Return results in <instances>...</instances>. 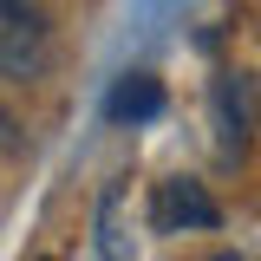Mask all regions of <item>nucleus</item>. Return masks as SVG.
Wrapping results in <instances>:
<instances>
[{
  "label": "nucleus",
  "instance_id": "nucleus-1",
  "mask_svg": "<svg viewBox=\"0 0 261 261\" xmlns=\"http://www.w3.org/2000/svg\"><path fill=\"white\" fill-rule=\"evenodd\" d=\"M209 111H216V144L222 157H248L255 144V124H261V98H255V72H216L209 85Z\"/></svg>",
  "mask_w": 261,
  "mask_h": 261
},
{
  "label": "nucleus",
  "instance_id": "nucleus-2",
  "mask_svg": "<svg viewBox=\"0 0 261 261\" xmlns=\"http://www.w3.org/2000/svg\"><path fill=\"white\" fill-rule=\"evenodd\" d=\"M53 46V20L33 0H0V79H33Z\"/></svg>",
  "mask_w": 261,
  "mask_h": 261
},
{
  "label": "nucleus",
  "instance_id": "nucleus-3",
  "mask_svg": "<svg viewBox=\"0 0 261 261\" xmlns=\"http://www.w3.org/2000/svg\"><path fill=\"white\" fill-rule=\"evenodd\" d=\"M222 222V209H216V196L202 190L196 176H170L150 190V228L157 235H176V228H216Z\"/></svg>",
  "mask_w": 261,
  "mask_h": 261
},
{
  "label": "nucleus",
  "instance_id": "nucleus-4",
  "mask_svg": "<svg viewBox=\"0 0 261 261\" xmlns=\"http://www.w3.org/2000/svg\"><path fill=\"white\" fill-rule=\"evenodd\" d=\"M124 190H130V176H111L98 196V261H137V248L124 235Z\"/></svg>",
  "mask_w": 261,
  "mask_h": 261
},
{
  "label": "nucleus",
  "instance_id": "nucleus-5",
  "mask_svg": "<svg viewBox=\"0 0 261 261\" xmlns=\"http://www.w3.org/2000/svg\"><path fill=\"white\" fill-rule=\"evenodd\" d=\"M105 111H111L118 124H150L163 111V85L150 72H124V79L111 85V98H105Z\"/></svg>",
  "mask_w": 261,
  "mask_h": 261
},
{
  "label": "nucleus",
  "instance_id": "nucleus-6",
  "mask_svg": "<svg viewBox=\"0 0 261 261\" xmlns=\"http://www.w3.org/2000/svg\"><path fill=\"white\" fill-rule=\"evenodd\" d=\"M202 261H242V255H235V248H216V255H202Z\"/></svg>",
  "mask_w": 261,
  "mask_h": 261
},
{
  "label": "nucleus",
  "instance_id": "nucleus-7",
  "mask_svg": "<svg viewBox=\"0 0 261 261\" xmlns=\"http://www.w3.org/2000/svg\"><path fill=\"white\" fill-rule=\"evenodd\" d=\"M33 261H53V255H33Z\"/></svg>",
  "mask_w": 261,
  "mask_h": 261
}]
</instances>
